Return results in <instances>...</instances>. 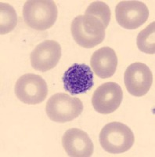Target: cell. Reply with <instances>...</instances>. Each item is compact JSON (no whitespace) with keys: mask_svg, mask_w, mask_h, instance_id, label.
Here are the masks:
<instances>
[{"mask_svg":"<svg viewBox=\"0 0 155 157\" xmlns=\"http://www.w3.org/2000/svg\"><path fill=\"white\" fill-rule=\"evenodd\" d=\"M85 15H89L97 18L107 29L111 21V12L109 6L105 2L102 1H95L88 6Z\"/></svg>","mask_w":155,"mask_h":157,"instance_id":"9a60e30c","label":"cell"},{"mask_svg":"<svg viewBox=\"0 0 155 157\" xmlns=\"http://www.w3.org/2000/svg\"><path fill=\"white\" fill-rule=\"evenodd\" d=\"M57 15V6L52 0H29L24 5L25 24L36 31H46L53 27Z\"/></svg>","mask_w":155,"mask_h":157,"instance_id":"6da1fadb","label":"cell"},{"mask_svg":"<svg viewBox=\"0 0 155 157\" xmlns=\"http://www.w3.org/2000/svg\"><path fill=\"white\" fill-rule=\"evenodd\" d=\"M61 57V45L54 40H46L32 50L30 60L32 68L45 72L55 68Z\"/></svg>","mask_w":155,"mask_h":157,"instance_id":"30bf717a","label":"cell"},{"mask_svg":"<svg viewBox=\"0 0 155 157\" xmlns=\"http://www.w3.org/2000/svg\"><path fill=\"white\" fill-rule=\"evenodd\" d=\"M106 28L100 21L89 15L76 17L71 25L75 41L84 48H93L105 38Z\"/></svg>","mask_w":155,"mask_h":157,"instance_id":"7a4b0ae2","label":"cell"},{"mask_svg":"<svg viewBox=\"0 0 155 157\" xmlns=\"http://www.w3.org/2000/svg\"><path fill=\"white\" fill-rule=\"evenodd\" d=\"M62 145L69 156L89 157L93 153L94 145L86 132L80 129H69L62 137Z\"/></svg>","mask_w":155,"mask_h":157,"instance_id":"8fae6325","label":"cell"},{"mask_svg":"<svg viewBox=\"0 0 155 157\" xmlns=\"http://www.w3.org/2000/svg\"><path fill=\"white\" fill-rule=\"evenodd\" d=\"M117 22L120 26L128 30L139 28L147 21L149 10L140 1H121L115 9Z\"/></svg>","mask_w":155,"mask_h":157,"instance_id":"8992f818","label":"cell"},{"mask_svg":"<svg viewBox=\"0 0 155 157\" xmlns=\"http://www.w3.org/2000/svg\"><path fill=\"white\" fill-rule=\"evenodd\" d=\"M123 98V91L118 83L105 82L93 93L92 104L95 110L100 114H110L119 108Z\"/></svg>","mask_w":155,"mask_h":157,"instance_id":"ba28073f","label":"cell"},{"mask_svg":"<svg viewBox=\"0 0 155 157\" xmlns=\"http://www.w3.org/2000/svg\"><path fill=\"white\" fill-rule=\"evenodd\" d=\"M124 81L128 93L135 97H141L150 90L153 82V75L146 64L135 62L125 70Z\"/></svg>","mask_w":155,"mask_h":157,"instance_id":"52a82bcc","label":"cell"},{"mask_svg":"<svg viewBox=\"0 0 155 157\" xmlns=\"http://www.w3.org/2000/svg\"><path fill=\"white\" fill-rule=\"evenodd\" d=\"M64 88L72 95L86 93L93 86V72L88 65L74 64L62 78Z\"/></svg>","mask_w":155,"mask_h":157,"instance_id":"9c48e42d","label":"cell"},{"mask_svg":"<svg viewBox=\"0 0 155 157\" xmlns=\"http://www.w3.org/2000/svg\"><path fill=\"white\" fill-rule=\"evenodd\" d=\"M17 16L14 8L7 3H0V34L6 35L15 29Z\"/></svg>","mask_w":155,"mask_h":157,"instance_id":"4fadbf2b","label":"cell"},{"mask_svg":"<svg viewBox=\"0 0 155 157\" xmlns=\"http://www.w3.org/2000/svg\"><path fill=\"white\" fill-rule=\"evenodd\" d=\"M136 44L140 51L148 54H155L154 21L139 32L136 39Z\"/></svg>","mask_w":155,"mask_h":157,"instance_id":"5bb4252c","label":"cell"},{"mask_svg":"<svg viewBox=\"0 0 155 157\" xmlns=\"http://www.w3.org/2000/svg\"><path fill=\"white\" fill-rule=\"evenodd\" d=\"M134 141L135 137L132 130L119 122L108 123L100 131V145L109 153L119 154L127 152L132 148Z\"/></svg>","mask_w":155,"mask_h":157,"instance_id":"3957f363","label":"cell"},{"mask_svg":"<svg viewBox=\"0 0 155 157\" xmlns=\"http://www.w3.org/2000/svg\"><path fill=\"white\" fill-rule=\"evenodd\" d=\"M15 94L21 102L28 105H37L46 98L48 86L46 81L36 74H24L15 84Z\"/></svg>","mask_w":155,"mask_h":157,"instance_id":"5b68a950","label":"cell"},{"mask_svg":"<svg viewBox=\"0 0 155 157\" xmlns=\"http://www.w3.org/2000/svg\"><path fill=\"white\" fill-rule=\"evenodd\" d=\"M118 57L112 48L104 47L96 50L91 57L92 69L100 78H107L115 73Z\"/></svg>","mask_w":155,"mask_h":157,"instance_id":"7c38bea8","label":"cell"},{"mask_svg":"<svg viewBox=\"0 0 155 157\" xmlns=\"http://www.w3.org/2000/svg\"><path fill=\"white\" fill-rule=\"evenodd\" d=\"M83 111V104L78 98L64 93L50 97L46 112L50 120L56 123H67L79 117Z\"/></svg>","mask_w":155,"mask_h":157,"instance_id":"277c9868","label":"cell"}]
</instances>
